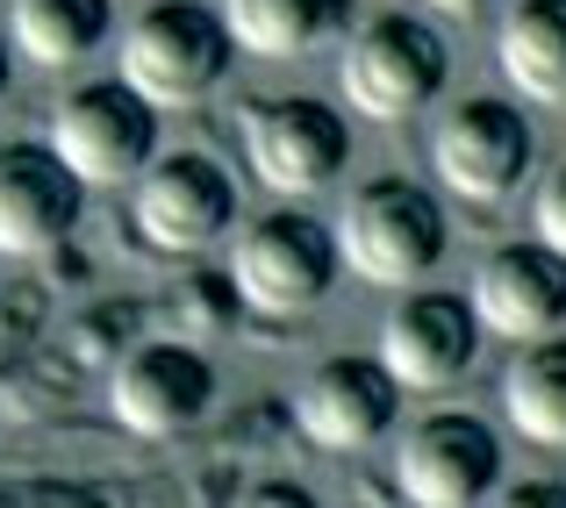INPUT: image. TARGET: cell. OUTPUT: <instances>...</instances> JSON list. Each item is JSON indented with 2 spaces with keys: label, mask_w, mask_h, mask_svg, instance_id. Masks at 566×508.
Here are the masks:
<instances>
[{
  "label": "cell",
  "mask_w": 566,
  "mask_h": 508,
  "mask_svg": "<svg viewBox=\"0 0 566 508\" xmlns=\"http://www.w3.org/2000/svg\"><path fill=\"white\" fill-rule=\"evenodd\" d=\"M488 508H566V487L559 480H516L510 495H495Z\"/></svg>",
  "instance_id": "cell-22"
},
{
  "label": "cell",
  "mask_w": 566,
  "mask_h": 508,
  "mask_svg": "<svg viewBox=\"0 0 566 508\" xmlns=\"http://www.w3.org/2000/svg\"><path fill=\"white\" fill-rule=\"evenodd\" d=\"M337 258L359 279H374V287H409V279H423L444 258V208L416 179H374L345 208Z\"/></svg>",
  "instance_id": "cell-4"
},
{
  "label": "cell",
  "mask_w": 566,
  "mask_h": 508,
  "mask_svg": "<svg viewBox=\"0 0 566 508\" xmlns=\"http://www.w3.org/2000/svg\"><path fill=\"white\" fill-rule=\"evenodd\" d=\"M538 244H553L566 258V166L545 179V193H538Z\"/></svg>",
  "instance_id": "cell-20"
},
{
  "label": "cell",
  "mask_w": 566,
  "mask_h": 508,
  "mask_svg": "<svg viewBox=\"0 0 566 508\" xmlns=\"http://www.w3.org/2000/svg\"><path fill=\"white\" fill-rule=\"evenodd\" d=\"M502 80L524 100H545V108H566V0H524L510 8L495 36Z\"/></svg>",
  "instance_id": "cell-16"
},
{
  "label": "cell",
  "mask_w": 566,
  "mask_h": 508,
  "mask_svg": "<svg viewBox=\"0 0 566 508\" xmlns=\"http://www.w3.org/2000/svg\"><path fill=\"white\" fill-rule=\"evenodd\" d=\"M208 401H216V366L201 358V343H180V337L137 343L108 372V409L137 437H180L208 415Z\"/></svg>",
  "instance_id": "cell-8"
},
{
  "label": "cell",
  "mask_w": 566,
  "mask_h": 508,
  "mask_svg": "<svg viewBox=\"0 0 566 508\" xmlns=\"http://www.w3.org/2000/svg\"><path fill=\"white\" fill-rule=\"evenodd\" d=\"M395 480L416 508H473L502 480V444L481 415H423L395 452Z\"/></svg>",
  "instance_id": "cell-10"
},
{
  "label": "cell",
  "mask_w": 566,
  "mask_h": 508,
  "mask_svg": "<svg viewBox=\"0 0 566 508\" xmlns=\"http://www.w3.org/2000/svg\"><path fill=\"white\" fill-rule=\"evenodd\" d=\"M401 387L387 380L380 358H323L294 394V423L323 444V452H366L374 437L395 430Z\"/></svg>",
  "instance_id": "cell-13"
},
{
  "label": "cell",
  "mask_w": 566,
  "mask_h": 508,
  "mask_svg": "<svg viewBox=\"0 0 566 508\" xmlns=\"http://www.w3.org/2000/svg\"><path fill=\"white\" fill-rule=\"evenodd\" d=\"M237 43L216 8L201 0H158L123 29V86L151 108H201L222 86Z\"/></svg>",
  "instance_id": "cell-1"
},
{
  "label": "cell",
  "mask_w": 566,
  "mask_h": 508,
  "mask_svg": "<svg viewBox=\"0 0 566 508\" xmlns=\"http://www.w3.org/2000/svg\"><path fill=\"white\" fill-rule=\"evenodd\" d=\"M430 8H438V14H473L481 0H430Z\"/></svg>",
  "instance_id": "cell-23"
},
{
  "label": "cell",
  "mask_w": 566,
  "mask_h": 508,
  "mask_svg": "<svg viewBox=\"0 0 566 508\" xmlns=\"http://www.w3.org/2000/svg\"><path fill=\"white\" fill-rule=\"evenodd\" d=\"M237 287H230V273H187L180 287H172V322H180V343H208V337H222L237 322Z\"/></svg>",
  "instance_id": "cell-19"
},
{
  "label": "cell",
  "mask_w": 566,
  "mask_h": 508,
  "mask_svg": "<svg viewBox=\"0 0 566 508\" xmlns=\"http://www.w3.org/2000/svg\"><path fill=\"white\" fill-rule=\"evenodd\" d=\"M0 94H8V36H0Z\"/></svg>",
  "instance_id": "cell-24"
},
{
  "label": "cell",
  "mask_w": 566,
  "mask_h": 508,
  "mask_svg": "<svg viewBox=\"0 0 566 508\" xmlns=\"http://www.w3.org/2000/svg\"><path fill=\"white\" fill-rule=\"evenodd\" d=\"M237 508H316V495L302 480H259V487L237 495Z\"/></svg>",
  "instance_id": "cell-21"
},
{
  "label": "cell",
  "mask_w": 566,
  "mask_h": 508,
  "mask_svg": "<svg viewBox=\"0 0 566 508\" xmlns=\"http://www.w3.org/2000/svg\"><path fill=\"white\" fill-rule=\"evenodd\" d=\"M337 80H345L352 108H359L366 123H409L444 86V43H438V29L416 22V14H374V22L345 43Z\"/></svg>",
  "instance_id": "cell-5"
},
{
  "label": "cell",
  "mask_w": 566,
  "mask_h": 508,
  "mask_svg": "<svg viewBox=\"0 0 566 508\" xmlns=\"http://www.w3.org/2000/svg\"><path fill=\"white\" fill-rule=\"evenodd\" d=\"M244 158L273 193L302 201V193H323L345 172L352 129L331 100H308V94L259 100V108H244Z\"/></svg>",
  "instance_id": "cell-6"
},
{
  "label": "cell",
  "mask_w": 566,
  "mask_h": 508,
  "mask_svg": "<svg viewBox=\"0 0 566 508\" xmlns=\"http://www.w3.org/2000/svg\"><path fill=\"white\" fill-rule=\"evenodd\" d=\"M473 316L502 337H545L566 322V258L553 244H502L473 279Z\"/></svg>",
  "instance_id": "cell-14"
},
{
  "label": "cell",
  "mask_w": 566,
  "mask_h": 508,
  "mask_svg": "<svg viewBox=\"0 0 566 508\" xmlns=\"http://www.w3.org/2000/svg\"><path fill=\"white\" fill-rule=\"evenodd\" d=\"M108 22H115L108 0H14L8 36L29 65L65 72V65H80V57H94L101 43H108Z\"/></svg>",
  "instance_id": "cell-17"
},
{
  "label": "cell",
  "mask_w": 566,
  "mask_h": 508,
  "mask_svg": "<svg viewBox=\"0 0 566 508\" xmlns=\"http://www.w3.org/2000/svg\"><path fill=\"white\" fill-rule=\"evenodd\" d=\"M337 265H345L337 236L316 215L280 208V215H259L251 230H237V251L222 273H230L237 301L259 308V316H308L337 287Z\"/></svg>",
  "instance_id": "cell-2"
},
{
  "label": "cell",
  "mask_w": 566,
  "mask_h": 508,
  "mask_svg": "<svg viewBox=\"0 0 566 508\" xmlns=\"http://www.w3.org/2000/svg\"><path fill=\"white\" fill-rule=\"evenodd\" d=\"M86 187L51 144H0V258H43L80 230Z\"/></svg>",
  "instance_id": "cell-12"
},
{
  "label": "cell",
  "mask_w": 566,
  "mask_h": 508,
  "mask_svg": "<svg viewBox=\"0 0 566 508\" xmlns=\"http://www.w3.org/2000/svg\"><path fill=\"white\" fill-rule=\"evenodd\" d=\"M430 158H438V179L459 201L488 208V201H510V193L524 187L531 158H538V137H531V123L510 100H467V108L444 115Z\"/></svg>",
  "instance_id": "cell-9"
},
{
  "label": "cell",
  "mask_w": 566,
  "mask_h": 508,
  "mask_svg": "<svg viewBox=\"0 0 566 508\" xmlns=\"http://www.w3.org/2000/svg\"><path fill=\"white\" fill-rule=\"evenodd\" d=\"M129 215H137V236L151 251H166V258H193V251H208V244L230 236L237 187H230V172H222L216 158H201V151L151 158V166L137 172V201H129Z\"/></svg>",
  "instance_id": "cell-7"
},
{
  "label": "cell",
  "mask_w": 566,
  "mask_h": 508,
  "mask_svg": "<svg viewBox=\"0 0 566 508\" xmlns=\"http://www.w3.org/2000/svg\"><path fill=\"white\" fill-rule=\"evenodd\" d=\"M502 409L531 444H566V337H545L502 372Z\"/></svg>",
  "instance_id": "cell-18"
},
{
  "label": "cell",
  "mask_w": 566,
  "mask_h": 508,
  "mask_svg": "<svg viewBox=\"0 0 566 508\" xmlns=\"http://www.w3.org/2000/svg\"><path fill=\"white\" fill-rule=\"evenodd\" d=\"M473 358H481V316L459 294H409L380 322V366L409 394H438V387L467 380Z\"/></svg>",
  "instance_id": "cell-11"
},
{
  "label": "cell",
  "mask_w": 566,
  "mask_h": 508,
  "mask_svg": "<svg viewBox=\"0 0 566 508\" xmlns=\"http://www.w3.org/2000/svg\"><path fill=\"white\" fill-rule=\"evenodd\" d=\"M222 29L251 57H316L352 29V0H222Z\"/></svg>",
  "instance_id": "cell-15"
},
{
  "label": "cell",
  "mask_w": 566,
  "mask_h": 508,
  "mask_svg": "<svg viewBox=\"0 0 566 508\" xmlns=\"http://www.w3.org/2000/svg\"><path fill=\"white\" fill-rule=\"evenodd\" d=\"M51 144L80 187H123L158 151V108L123 80H86L51 108Z\"/></svg>",
  "instance_id": "cell-3"
}]
</instances>
